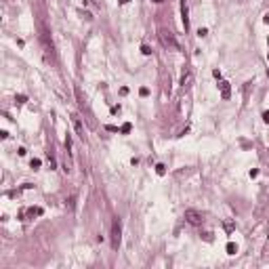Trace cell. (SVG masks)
I'll list each match as a JSON object with an SVG mask.
<instances>
[{"mask_svg":"<svg viewBox=\"0 0 269 269\" xmlns=\"http://www.w3.org/2000/svg\"><path fill=\"white\" fill-rule=\"evenodd\" d=\"M225 250H227V255H235V252H238V246H235L234 242H227Z\"/></svg>","mask_w":269,"mask_h":269,"instance_id":"cell-8","label":"cell"},{"mask_svg":"<svg viewBox=\"0 0 269 269\" xmlns=\"http://www.w3.org/2000/svg\"><path fill=\"white\" fill-rule=\"evenodd\" d=\"M71 122H74V128L78 133L80 139H84V126H82V120L78 118V113H71Z\"/></svg>","mask_w":269,"mask_h":269,"instance_id":"cell-5","label":"cell"},{"mask_svg":"<svg viewBox=\"0 0 269 269\" xmlns=\"http://www.w3.org/2000/svg\"><path fill=\"white\" fill-rule=\"evenodd\" d=\"M65 204L70 206V210H74V206H76V198H74V196H71L70 200H65Z\"/></svg>","mask_w":269,"mask_h":269,"instance_id":"cell-11","label":"cell"},{"mask_svg":"<svg viewBox=\"0 0 269 269\" xmlns=\"http://www.w3.org/2000/svg\"><path fill=\"white\" fill-rule=\"evenodd\" d=\"M206 34H208V32H206L204 28H200V29H198V36H200V38H202V36H206Z\"/></svg>","mask_w":269,"mask_h":269,"instance_id":"cell-17","label":"cell"},{"mask_svg":"<svg viewBox=\"0 0 269 269\" xmlns=\"http://www.w3.org/2000/svg\"><path fill=\"white\" fill-rule=\"evenodd\" d=\"M40 164H42V162H40L38 158H34V160L29 162V166H32V168H34V170H38V168H40Z\"/></svg>","mask_w":269,"mask_h":269,"instance_id":"cell-10","label":"cell"},{"mask_svg":"<svg viewBox=\"0 0 269 269\" xmlns=\"http://www.w3.org/2000/svg\"><path fill=\"white\" fill-rule=\"evenodd\" d=\"M189 11H187V0H181V21H183V28L189 29Z\"/></svg>","mask_w":269,"mask_h":269,"instance_id":"cell-4","label":"cell"},{"mask_svg":"<svg viewBox=\"0 0 269 269\" xmlns=\"http://www.w3.org/2000/svg\"><path fill=\"white\" fill-rule=\"evenodd\" d=\"M120 133H130V124H122V128H120Z\"/></svg>","mask_w":269,"mask_h":269,"instance_id":"cell-14","label":"cell"},{"mask_svg":"<svg viewBox=\"0 0 269 269\" xmlns=\"http://www.w3.org/2000/svg\"><path fill=\"white\" fill-rule=\"evenodd\" d=\"M28 213L32 214V217H34V214H36V217H38V214H42V208H29Z\"/></svg>","mask_w":269,"mask_h":269,"instance_id":"cell-12","label":"cell"},{"mask_svg":"<svg viewBox=\"0 0 269 269\" xmlns=\"http://www.w3.org/2000/svg\"><path fill=\"white\" fill-rule=\"evenodd\" d=\"M160 40H162L164 46H170L172 50H179V42L175 40L172 32H166V29H160Z\"/></svg>","mask_w":269,"mask_h":269,"instance_id":"cell-3","label":"cell"},{"mask_svg":"<svg viewBox=\"0 0 269 269\" xmlns=\"http://www.w3.org/2000/svg\"><path fill=\"white\" fill-rule=\"evenodd\" d=\"M141 53H143V55H151V49H149L147 44H143V46H141Z\"/></svg>","mask_w":269,"mask_h":269,"instance_id":"cell-13","label":"cell"},{"mask_svg":"<svg viewBox=\"0 0 269 269\" xmlns=\"http://www.w3.org/2000/svg\"><path fill=\"white\" fill-rule=\"evenodd\" d=\"M191 82H193V74H191V70H185L183 78H181V86H183V91H185V88H189Z\"/></svg>","mask_w":269,"mask_h":269,"instance_id":"cell-6","label":"cell"},{"mask_svg":"<svg viewBox=\"0 0 269 269\" xmlns=\"http://www.w3.org/2000/svg\"><path fill=\"white\" fill-rule=\"evenodd\" d=\"M219 86H221V97H223V99H229V97H231V88H229V82L221 80Z\"/></svg>","mask_w":269,"mask_h":269,"instance_id":"cell-7","label":"cell"},{"mask_svg":"<svg viewBox=\"0 0 269 269\" xmlns=\"http://www.w3.org/2000/svg\"><path fill=\"white\" fill-rule=\"evenodd\" d=\"M267 59H269V53H267Z\"/></svg>","mask_w":269,"mask_h":269,"instance_id":"cell-23","label":"cell"},{"mask_svg":"<svg viewBox=\"0 0 269 269\" xmlns=\"http://www.w3.org/2000/svg\"><path fill=\"white\" fill-rule=\"evenodd\" d=\"M120 240H122V225H120V219L113 217V221H112V248L113 250H118Z\"/></svg>","mask_w":269,"mask_h":269,"instance_id":"cell-1","label":"cell"},{"mask_svg":"<svg viewBox=\"0 0 269 269\" xmlns=\"http://www.w3.org/2000/svg\"><path fill=\"white\" fill-rule=\"evenodd\" d=\"M265 252H267V255H269V242H267V246H265Z\"/></svg>","mask_w":269,"mask_h":269,"instance_id":"cell-21","label":"cell"},{"mask_svg":"<svg viewBox=\"0 0 269 269\" xmlns=\"http://www.w3.org/2000/svg\"><path fill=\"white\" fill-rule=\"evenodd\" d=\"M17 103H25V95H19V97H15Z\"/></svg>","mask_w":269,"mask_h":269,"instance_id":"cell-16","label":"cell"},{"mask_svg":"<svg viewBox=\"0 0 269 269\" xmlns=\"http://www.w3.org/2000/svg\"><path fill=\"white\" fill-rule=\"evenodd\" d=\"M139 92H141V97H147V95H149V88H147V86H143Z\"/></svg>","mask_w":269,"mask_h":269,"instance_id":"cell-15","label":"cell"},{"mask_svg":"<svg viewBox=\"0 0 269 269\" xmlns=\"http://www.w3.org/2000/svg\"><path fill=\"white\" fill-rule=\"evenodd\" d=\"M128 2H130V0H120V4H128Z\"/></svg>","mask_w":269,"mask_h":269,"instance_id":"cell-20","label":"cell"},{"mask_svg":"<svg viewBox=\"0 0 269 269\" xmlns=\"http://www.w3.org/2000/svg\"><path fill=\"white\" fill-rule=\"evenodd\" d=\"M154 2H162V0H154Z\"/></svg>","mask_w":269,"mask_h":269,"instance_id":"cell-22","label":"cell"},{"mask_svg":"<svg viewBox=\"0 0 269 269\" xmlns=\"http://www.w3.org/2000/svg\"><path fill=\"white\" fill-rule=\"evenodd\" d=\"M185 221H187L189 225L200 227L204 223V214L200 213V210H196V208H187V210H185Z\"/></svg>","mask_w":269,"mask_h":269,"instance_id":"cell-2","label":"cell"},{"mask_svg":"<svg viewBox=\"0 0 269 269\" xmlns=\"http://www.w3.org/2000/svg\"><path fill=\"white\" fill-rule=\"evenodd\" d=\"M156 172L160 175V177H162V175H166V166H164V164H158V166H156Z\"/></svg>","mask_w":269,"mask_h":269,"instance_id":"cell-9","label":"cell"},{"mask_svg":"<svg viewBox=\"0 0 269 269\" xmlns=\"http://www.w3.org/2000/svg\"><path fill=\"white\" fill-rule=\"evenodd\" d=\"M263 120H265V122L269 124V112H265V113H263Z\"/></svg>","mask_w":269,"mask_h":269,"instance_id":"cell-18","label":"cell"},{"mask_svg":"<svg viewBox=\"0 0 269 269\" xmlns=\"http://www.w3.org/2000/svg\"><path fill=\"white\" fill-rule=\"evenodd\" d=\"M263 21H265V23H267V25H269V13L265 15V17H263Z\"/></svg>","mask_w":269,"mask_h":269,"instance_id":"cell-19","label":"cell"}]
</instances>
